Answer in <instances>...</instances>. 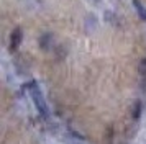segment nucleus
Wrapping results in <instances>:
<instances>
[{"label":"nucleus","mask_w":146,"mask_h":144,"mask_svg":"<svg viewBox=\"0 0 146 144\" xmlns=\"http://www.w3.org/2000/svg\"><path fill=\"white\" fill-rule=\"evenodd\" d=\"M28 90H30V95H31V98H33L35 106H36V110L40 111V115L48 116L46 102H44V98H43V95H41V90H40V87L36 85V82H31V84L28 85Z\"/></svg>","instance_id":"1"},{"label":"nucleus","mask_w":146,"mask_h":144,"mask_svg":"<svg viewBox=\"0 0 146 144\" xmlns=\"http://www.w3.org/2000/svg\"><path fill=\"white\" fill-rule=\"evenodd\" d=\"M21 39H23V33H21L20 28H15L13 33H12V43H10V48H12V51H15L18 46H20Z\"/></svg>","instance_id":"2"},{"label":"nucleus","mask_w":146,"mask_h":144,"mask_svg":"<svg viewBox=\"0 0 146 144\" xmlns=\"http://www.w3.org/2000/svg\"><path fill=\"white\" fill-rule=\"evenodd\" d=\"M51 44H53V34L46 33V34H43V36L40 38V46L44 49V51H48V49L51 48Z\"/></svg>","instance_id":"3"},{"label":"nucleus","mask_w":146,"mask_h":144,"mask_svg":"<svg viewBox=\"0 0 146 144\" xmlns=\"http://www.w3.org/2000/svg\"><path fill=\"white\" fill-rule=\"evenodd\" d=\"M133 5H135V8H136V13L139 15V18L146 21V7L141 5L139 0H133Z\"/></svg>","instance_id":"4"},{"label":"nucleus","mask_w":146,"mask_h":144,"mask_svg":"<svg viewBox=\"0 0 146 144\" xmlns=\"http://www.w3.org/2000/svg\"><path fill=\"white\" fill-rule=\"evenodd\" d=\"M138 72L139 75H143V77H146V57L141 59L139 61V65H138Z\"/></svg>","instance_id":"5"}]
</instances>
